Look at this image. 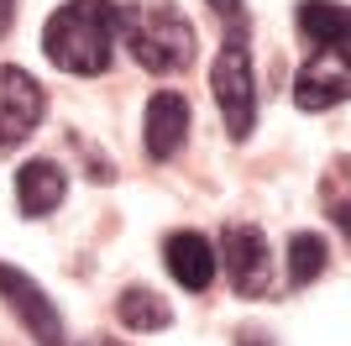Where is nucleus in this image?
Wrapping results in <instances>:
<instances>
[{
  "label": "nucleus",
  "instance_id": "obj_1",
  "mask_svg": "<svg viewBox=\"0 0 351 346\" xmlns=\"http://www.w3.org/2000/svg\"><path fill=\"white\" fill-rule=\"evenodd\" d=\"M293 27L309 43L304 69L293 73V105L315 115V111L351 100V5H341V0H299Z\"/></svg>",
  "mask_w": 351,
  "mask_h": 346
},
{
  "label": "nucleus",
  "instance_id": "obj_2",
  "mask_svg": "<svg viewBox=\"0 0 351 346\" xmlns=\"http://www.w3.org/2000/svg\"><path fill=\"white\" fill-rule=\"evenodd\" d=\"M121 43V5L116 0H63L43 27V53L63 73H105Z\"/></svg>",
  "mask_w": 351,
  "mask_h": 346
},
{
  "label": "nucleus",
  "instance_id": "obj_3",
  "mask_svg": "<svg viewBox=\"0 0 351 346\" xmlns=\"http://www.w3.org/2000/svg\"><path fill=\"white\" fill-rule=\"evenodd\" d=\"M121 37H126V53L158 79L184 73L194 63V47H199L189 16L178 11L173 0H132V5H121Z\"/></svg>",
  "mask_w": 351,
  "mask_h": 346
},
{
  "label": "nucleus",
  "instance_id": "obj_4",
  "mask_svg": "<svg viewBox=\"0 0 351 346\" xmlns=\"http://www.w3.org/2000/svg\"><path fill=\"white\" fill-rule=\"evenodd\" d=\"M210 89H215L220 121L231 142H247L257 131V73H252V27H226L220 53L210 63Z\"/></svg>",
  "mask_w": 351,
  "mask_h": 346
},
{
  "label": "nucleus",
  "instance_id": "obj_5",
  "mask_svg": "<svg viewBox=\"0 0 351 346\" xmlns=\"http://www.w3.org/2000/svg\"><path fill=\"white\" fill-rule=\"evenodd\" d=\"M215 257H220V268H226V278H231V288L241 299H263L267 288H273V246H267L263 226L226 220Z\"/></svg>",
  "mask_w": 351,
  "mask_h": 346
},
{
  "label": "nucleus",
  "instance_id": "obj_6",
  "mask_svg": "<svg viewBox=\"0 0 351 346\" xmlns=\"http://www.w3.org/2000/svg\"><path fill=\"white\" fill-rule=\"evenodd\" d=\"M43 115H47V95H43V84H37L27 69H16V63H0V152L21 147L32 131L43 126Z\"/></svg>",
  "mask_w": 351,
  "mask_h": 346
},
{
  "label": "nucleus",
  "instance_id": "obj_7",
  "mask_svg": "<svg viewBox=\"0 0 351 346\" xmlns=\"http://www.w3.org/2000/svg\"><path fill=\"white\" fill-rule=\"evenodd\" d=\"M0 299L11 304V315L27 325V336L37 346H63V315H58V304L47 299V288L37 284V278H27L21 268H11V262H0Z\"/></svg>",
  "mask_w": 351,
  "mask_h": 346
},
{
  "label": "nucleus",
  "instance_id": "obj_8",
  "mask_svg": "<svg viewBox=\"0 0 351 346\" xmlns=\"http://www.w3.org/2000/svg\"><path fill=\"white\" fill-rule=\"evenodd\" d=\"M142 142H147V158L152 163H168L184 152L189 142V100L178 89H158L147 100V121H142Z\"/></svg>",
  "mask_w": 351,
  "mask_h": 346
},
{
  "label": "nucleus",
  "instance_id": "obj_9",
  "mask_svg": "<svg viewBox=\"0 0 351 346\" xmlns=\"http://www.w3.org/2000/svg\"><path fill=\"white\" fill-rule=\"evenodd\" d=\"M162 262H168V273H173L178 288H189V294H205L220 273V257L210 236L199 231H173V236H162Z\"/></svg>",
  "mask_w": 351,
  "mask_h": 346
},
{
  "label": "nucleus",
  "instance_id": "obj_10",
  "mask_svg": "<svg viewBox=\"0 0 351 346\" xmlns=\"http://www.w3.org/2000/svg\"><path fill=\"white\" fill-rule=\"evenodd\" d=\"M63 194H69V173H63L53 158L21 163V173H16V205H21V216H32V220L53 216L63 205Z\"/></svg>",
  "mask_w": 351,
  "mask_h": 346
},
{
  "label": "nucleus",
  "instance_id": "obj_11",
  "mask_svg": "<svg viewBox=\"0 0 351 346\" xmlns=\"http://www.w3.org/2000/svg\"><path fill=\"white\" fill-rule=\"evenodd\" d=\"M116 320L126 331H168V325H173V304L162 299L158 288L132 284V288L116 294Z\"/></svg>",
  "mask_w": 351,
  "mask_h": 346
},
{
  "label": "nucleus",
  "instance_id": "obj_12",
  "mask_svg": "<svg viewBox=\"0 0 351 346\" xmlns=\"http://www.w3.org/2000/svg\"><path fill=\"white\" fill-rule=\"evenodd\" d=\"M325 262H330V246H325L320 231H293L289 236V284L304 288L325 273Z\"/></svg>",
  "mask_w": 351,
  "mask_h": 346
},
{
  "label": "nucleus",
  "instance_id": "obj_13",
  "mask_svg": "<svg viewBox=\"0 0 351 346\" xmlns=\"http://www.w3.org/2000/svg\"><path fill=\"white\" fill-rule=\"evenodd\" d=\"M205 5L215 11L220 32H226V27H252V16H247V5H241V0H205Z\"/></svg>",
  "mask_w": 351,
  "mask_h": 346
},
{
  "label": "nucleus",
  "instance_id": "obj_14",
  "mask_svg": "<svg viewBox=\"0 0 351 346\" xmlns=\"http://www.w3.org/2000/svg\"><path fill=\"white\" fill-rule=\"evenodd\" d=\"M236 346H273V336L257 331V325H241V331H236Z\"/></svg>",
  "mask_w": 351,
  "mask_h": 346
},
{
  "label": "nucleus",
  "instance_id": "obj_15",
  "mask_svg": "<svg viewBox=\"0 0 351 346\" xmlns=\"http://www.w3.org/2000/svg\"><path fill=\"white\" fill-rule=\"evenodd\" d=\"M330 216H336L341 236H346V242H351V200H336V205H330Z\"/></svg>",
  "mask_w": 351,
  "mask_h": 346
},
{
  "label": "nucleus",
  "instance_id": "obj_16",
  "mask_svg": "<svg viewBox=\"0 0 351 346\" xmlns=\"http://www.w3.org/2000/svg\"><path fill=\"white\" fill-rule=\"evenodd\" d=\"M16 27V0H0V37H11Z\"/></svg>",
  "mask_w": 351,
  "mask_h": 346
},
{
  "label": "nucleus",
  "instance_id": "obj_17",
  "mask_svg": "<svg viewBox=\"0 0 351 346\" xmlns=\"http://www.w3.org/2000/svg\"><path fill=\"white\" fill-rule=\"evenodd\" d=\"M89 346H126V341H116V336H95Z\"/></svg>",
  "mask_w": 351,
  "mask_h": 346
}]
</instances>
